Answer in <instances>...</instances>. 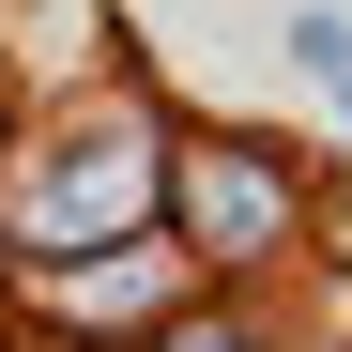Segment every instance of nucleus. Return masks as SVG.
Wrapping results in <instances>:
<instances>
[{
	"instance_id": "f257e3e1",
	"label": "nucleus",
	"mask_w": 352,
	"mask_h": 352,
	"mask_svg": "<svg viewBox=\"0 0 352 352\" xmlns=\"http://www.w3.org/2000/svg\"><path fill=\"white\" fill-rule=\"evenodd\" d=\"M123 138H92V153H62V168H46V199H31V230H77V245H92V230H123L138 214V184H123Z\"/></svg>"
}]
</instances>
